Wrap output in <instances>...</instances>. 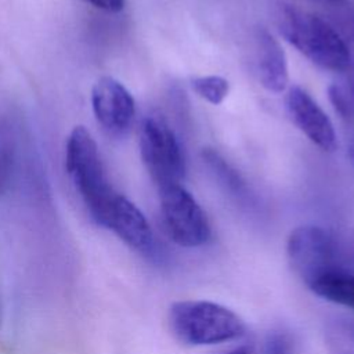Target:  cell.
<instances>
[{
	"instance_id": "6da1fadb",
	"label": "cell",
	"mask_w": 354,
	"mask_h": 354,
	"mask_svg": "<svg viewBox=\"0 0 354 354\" xmlns=\"http://www.w3.org/2000/svg\"><path fill=\"white\" fill-rule=\"evenodd\" d=\"M278 25L282 36L317 66L333 72L348 68L351 54L347 43L328 19L295 6H283Z\"/></svg>"
},
{
	"instance_id": "7a4b0ae2",
	"label": "cell",
	"mask_w": 354,
	"mask_h": 354,
	"mask_svg": "<svg viewBox=\"0 0 354 354\" xmlns=\"http://www.w3.org/2000/svg\"><path fill=\"white\" fill-rule=\"evenodd\" d=\"M65 169L90 217L100 225L119 192L111 185L91 134L76 126L65 145Z\"/></svg>"
},
{
	"instance_id": "3957f363",
	"label": "cell",
	"mask_w": 354,
	"mask_h": 354,
	"mask_svg": "<svg viewBox=\"0 0 354 354\" xmlns=\"http://www.w3.org/2000/svg\"><path fill=\"white\" fill-rule=\"evenodd\" d=\"M169 321L176 337L189 346H209L241 337L245 322L232 310L207 300H184L170 307Z\"/></svg>"
},
{
	"instance_id": "277c9868",
	"label": "cell",
	"mask_w": 354,
	"mask_h": 354,
	"mask_svg": "<svg viewBox=\"0 0 354 354\" xmlns=\"http://www.w3.org/2000/svg\"><path fill=\"white\" fill-rule=\"evenodd\" d=\"M140 152L144 166L158 189L180 184L185 174V160L181 145L159 115L144 119L140 130Z\"/></svg>"
},
{
	"instance_id": "5b68a950",
	"label": "cell",
	"mask_w": 354,
	"mask_h": 354,
	"mask_svg": "<svg viewBox=\"0 0 354 354\" xmlns=\"http://www.w3.org/2000/svg\"><path fill=\"white\" fill-rule=\"evenodd\" d=\"M286 252L293 272L306 286L324 272L343 266V256L336 238L318 225L295 228L288 238Z\"/></svg>"
},
{
	"instance_id": "8992f818",
	"label": "cell",
	"mask_w": 354,
	"mask_h": 354,
	"mask_svg": "<svg viewBox=\"0 0 354 354\" xmlns=\"http://www.w3.org/2000/svg\"><path fill=\"white\" fill-rule=\"evenodd\" d=\"M160 217L163 227L177 245L196 248L210 239L209 220L196 199L181 185L159 188Z\"/></svg>"
},
{
	"instance_id": "52a82bcc",
	"label": "cell",
	"mask_w": 354,
	"mask_h": 354,
	"mask_svg": "<svg viewBox=\"0 0 354 354\" xmlns=\"http://www.w3.org/2000/svg\"><path fill=\"white\" fill-rule=\"evenodd\" d=\"M100 225L112 231L127 246L147 259L156 260L159 257V248L148 220L124 195L118 194Z\"/></svg>"
},
{
	"instance_id": "ba28073f",
	"label": "cell",
	"mask_w": 354,
	"mask_h": 354,
	"mask_svg": "<svg viewBox=\"0 0 354 354\" xmlns=\"http://www.w3.org/2000/svg\"><path fill=\"white\" fill-rule=\"evenodd\" d=\"M91 105L97 122L109 136H124L131 127L134 98L119 80L109 76L98 79L91 90Z\"/></svg>"
},
{
	"instance_id": "9c48e42d",
	"label": "cell",
	"mask_w": 354,
	"mask_h": 354,
	"mask_svg": "<svg viewBox=\"0 0 354 354\" xmlns=\"http://www.w3.org/2000/svg\"><path fill=\"white\" fill-rule=\"evenodd\" d=\"M286 109L307 138L322 151L336 148V133L333 123L317 101L300 86H292L286 94Z\"/></svg>"
},
{
	"instance_id": "30bf717a",
	"label": "cell",
	"mask_w": 354,
	"mask_h": 354,
	"mask_svg": "<svg viewBox=\"0 0 354 354\" xmlns=\"http://www.w3.org/2000/svg\"><path fill=\"white\" fill-rule=\"evenodd\" d=\"M256 68L261 86L272 93H281L289 82L288 62L279 41L266 29L256 32Z\"/></svg>"
},
{
	"instance_id": "8fae6325",
	"label": "cell",
	"mask_w": 354,
	"mask_h": 354,
	"mask_svg": "<svg viewBox=\"0 0 354 354\" xmlns=\"http://www.w3.org/2000/svg\"><path fill=\"white\" fill-rule=\"evenodd\" d=\"M307 288L328 301L354 310V274L344 264L324 272Z\"/></svg>"
},
{
	"instance_id": "7c38bea8",
	"label": "cell",
	"mask_w": 354,
	"mask_h": 354,
	"mask_svg": "<svg viewBox=\"0 0 354 354\" xmlns=\"http://www.w3.org/2000/svg\"><path fill=\"white\" fill-rule=\"evenodd\" d=\"M18 167V141L12 120L0 115V198L11 189Z\"/></svg>"
},
{
	"instance_id": "4fadbf2b",
	"label": "cell",
	"mask_w": 354,
	"mask_h": 354,
	"mask_svg": "<svg viewBox=\"0 0 354 354\" xmlns=\"http://www.w3.org/2000/svg\"><path fill=\"white\" fill-rule=\"evenodd\" d=\"M202 160L225 191L238 199L248 198V187L242 176L214 149L206 148L202 151Z\"/></svg>"
},
{
	"instance_id": "5bb4252c",
	"label": "cell",
	"mask_w": 354,
	"mask_h": 354,
	"mask_svg": "<svg viewBox=\"0 0 354 354\" xmlns=\"http://www.w3.org/2000/svg\"><path fill=\"white\" fill-rule=\"evenodd\" d=\"M346 75L336 83L329 86V98L335 109L344 119H354V58L348 68L344 71Z\"/></svg>"
},
{
	"instance_id": "9a60e30c",
	"label": "cell",
	"mask_w": 354,
	"mask_h": 354,
	"mask_svg": "<svg viewBox=\"0 0 354 354\" xmlns=\"http://www.w3.org/2000/svg\"><path fill=\"white\" fill-rule=\"evenodd\" d=\"M329 354H354V319H337L326 330Z\"/></svg>"
},
{
	"instance_id": "2e32d148",
	"label": "cell",
	"mask_w": 354,
	"mask_h": 354,
	"mask_svg": "<svg viewBox=\"0 0 354 354\" xmlns=\"http://www.w3.org/2000/svg\"><path fill=\"white\" fill-rule=\"evenodd\" d=\"M192 88L201 98L206 100L213 105H218L228 95L230 84L221 76L209 75V76L195 77L192 80Z\"/></svg>"
},
{
	"instance_id": "e0dca14e",
	"label": "cell",
	"mask_w": 354,
	"mask_h": 354,
	"mask_svg": "<svg viewBox=\"0 0 354 354\" xmlns=\"http://www.w3.org/2000/svg\"><path fill=\"white\" fill-rule=\"evenodd\" d=\"M264 354H295L292 337L285 332H275L268 336Z\"/></svg>"
},
{
	"instance_id": "ac0fdd59",
	"label": "cell",
	"mask_w": 354,
	"mask_h": 354,
	"mask_svg": "<svg viewBox=\"0 0 354 354\" xmlns=\"http://www.w3.org/2000/svg\"><path fill=\"white\" fill-rule=\"evenodd\" d=\"M84 1L106 12H119L124 7V0H84Z\"/></svg>"
},
{
	"instance_id": "d6986e66",
	"label": "cell",
	"mask_w": 354,
	"mask_h": 354,
	"mask_svg": "<svg viewBox=\"0 0 354 354\" xmlns=\"http://www.w3.org/2000/svg\"><path fill=\"white\" fill-rule=\"evenodd\" d=\"M227 354H250V348L248 346H241V347H238V348H235V350H232Z\"/></svg>"
},
{
	"instance_id": "ffe728a7",
	"label": "cell",
	"mask_w": 354,
	"mask_h": 354,
	"mask_svg": "<svg viewBox=\"0 0 354 354\" xmlns=\"http://www.w3.org/2000/svg\"><path fill=\"white\" fill-rule=\"evenodd\" d=\"M348 158H350V160H351V163L354 166V137L351 138L350 145H348Z\"/></svg>"
},
{
	"instance_id": "44dd1931",
	"label": "cell",
	"mask_w": 354,
	"mask_h": 354,
	"mask_svg": "<svg viewBox=\"0 0 354 354\" xmlns=\"http://www.w3.org/2000/svg\"><path fill=\"white\" fill-rule=\"evenodd\" d=\"M321 1H326V3H332V4H340L343 0H321Z\"/></svg>"
},
{
	"instance_id": "7402d4cb",
	"label": "cell",
	"mask_w": 354,
	"mask_h": 354,
	"mask_svg": "<svg viewBox=\"0 0 354 354\" xmlns=\"http://www.w3.org/2000/svg\"><path fill=\"white\" fill-rule=\"evenodd\" d=\"M351 260H353V264H354V242H353V248H351Z\"/></svg>"
}]
</instances>
